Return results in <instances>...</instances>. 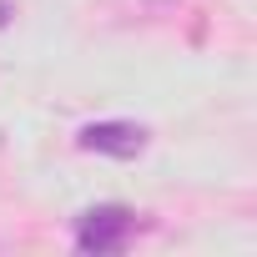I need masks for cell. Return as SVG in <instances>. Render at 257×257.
I'll return each instance as SVG.
<instances>
[{"label": "cell", "mask_w": 257, "mask_h": 257, "mask_svg": "<svg viewBox=\"0 0 257 257\" xmlns=\"http://www.w3.org/2000/svg\"><path fill=\"white\" fill-rule=\"evenodd\" d=\"M6 21H11V11H6V6H0V26H6Z\"/></svg>", "instance_id": "obj_3"}, {"label": "cell", "mask_w": 257, "mask_h": 257, "mask_svg": "<svg viewBox=\"0 0 257 257\" xmlns=\"http://www.w3.org/2000/svg\"><path fill=\"white\" fill-rule=\"evenodd\" d=\"M132 227H137V212H126V207H116V202L91 207V212H81V222H76V247L91 252V257L116 252L126 237H132Z\"/></svg>", "instance_id": "obj_1"}, {"label": "cell", "mask_w": 257, "mask_h": 257, "mask_svg": "<svg viewBox=\"0 0 257 257\" xmlns=\"http://www.w3.org/2000/svg\"><path fill=\"white\" fill-rule=\"evenodd\" d=\"M81 152L132 162V157L147 152V126H137V121H91L81 132Z\"/></svg>", "instance_id": "obj_2"}]
</instances>
